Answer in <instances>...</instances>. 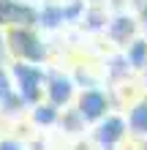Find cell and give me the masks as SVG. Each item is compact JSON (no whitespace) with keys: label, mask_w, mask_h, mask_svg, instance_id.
<instances>
[{"label":"cell","mask_w":147,"mask_h":150,"mask_svg":"<svg viewBox=\"0 0 147 150\" xmlns=\"http://www.w3.org/2000/svg\"><path fill=\"white\" fill-rule=\"evenodd\" d=\"M36 28L38 25H19V28L3 30L6 49L14 60H27V63H44L46 60V47Z\"/></svg>","instance_id":"1"},{"label":"cell","mask_w":147,"mask_h":150,"mask_svg":"<svg viewBox=\"0 0 147 150\" xmlns=\"http://www.w3.org/2000/svg\"><path fill=\"white\" fill-rule=\"evenodd\" d=\"M11 76L16 85V93L27 101V107L46 101V71L41 68V63H27V60H14L11 63Z\"/></svg>","instance_id":"2"},{"label":"cell","mask_w":147,"mask_h":150,"mask_svg":"<svg viewBox=\"0 0 147 150\" xmlns=\"http://www.w3.org/2000/svg\"><path fill=\"white\" fill-rule=\"evenodd\" d=\"M128 134H131V131H128V117L109 112L103 120L96 123V128H93V142L101 150H115L117 145L125 142Z\"/></svg>","instance_id":"3"},{"label":"cell","mask_w":147,"mask_h":150,"mask_svg":"<svg viewBox=\"0 0 147 150\" xmlns=\"http://www.w3.org/2000/svg\"><path fill=\"white\" fill-rule=\"evenodd\" d=\"M76 109L84 115L87 123H98L112 112V96L98 85L84 87V90L76 93Z\"/></svg>","instance_id":"4"},{"label":"cell","mask_w":147,"mask_h":150,"mask_svg":"<svg viewBox=\"0 0 147 150\" xmlns=\"http://www.w3.org/2000/svg\"><path fill=\"white\" fill-rule=\"evenodd\" d=\"M19 25H38V6L30 0H0V30Z\"/></svg>","instance_id":"5"},{"label":"cell","mask_w":147,"mask_h":150,"mask_svg":"<svg viewBox=\"0 0 147 150\" xmlns=\"http://www.w3.org/2000/svg\"><path fill=\"white\" fill-rule=\"evenodd\" d=\"M103 33H106V38L112 44H117V47L125 49L134 38H139V19L131 16V14H117L115 19H109Z\"/></svg>","instance_id":"6"},{"label":"cell","mask_w":147,"mask_h":150,"mask_svg":"<svg viewBox=\"0 0 147 150\" xmlns=\"http://www.w3.org/2000/svg\"><path fill=\"white\" fill-rule=\"evenodd\" d=\"M46 101H52L55 107H68L71 101H76V85L71 76L60 74V71H49L46 76Z\"/></svg>","instance_id":"7"},{"label":"cell","mask_w":147,"mask_h":150,"mask_svg":"<svg viewBox=\"0 0 147 150\" xmlns=\"http://www.w3.org/2000/svg\"><path fill=\"white\" fill-rule=\"evenodd\" d=\"M60 107H55L52 101H41L36 104V107H30V120H33V126H38V128H49V126H57L60 123Z\"/></svg>","instance_id":"8"},{"label":"cell","mask_w":147,"mask_h":150,"mask_svg":"<svg viewBox=\"0 0 147 150\" xmlns=\"http://www.w3.org/2000/svg\"><path fill=\"white\" fill-rule=\"evenodd\" d=\"M128 117V131H131L134 137H144L147 139V96L142 101H136L131 109L125 112Z\"/></svg>","instance_id":"9"},{"label":"cell","mask_w":147,"mask_h":150,"mask_svg":"<svg viewBox=\"0 0 147 150\" xmlns=\"http://www.w3.org/2000/svg\"><path fill=\"white\" fill-rule=\"evenodd\" d=\"M125 60L134 71H144L147 68V36L144 38H134L125 47Z\"/></svg>","instance_id":"10"},{"label":"cell","mask_w":147,"mask_h":150,"mask_svg":"<svg viewBox=\"0 0 147 150\" xmlns=\"http://www.w3.org/2000/svg\"><path fill=\"white\" fill-rule=\"evenodd\" d=\"M65 16H63V3H44L38 6V28L52 30L57 25H63Z\"/></svg>","instance_id":"11"},{"label":"cell","mask_w":147,"mask_h":150,"mask_svg":"<svg viewBox=\"0 0 147 150\" xmlns=\"http://www.w3.org/2000/svg\"><path fill=\"white\" fill-rule=\"evenodd\" d=\"M57 126L63 128L65 134H82L84 126H87V120H84V115L74 107V109H63L60 112V123Z\"/></svg>","instance_id":"12"},{"label":"cell","mask_w":147,"mask_h":150,"mask_svg":"<svg viewBox=\"0 0 147 150\" xmlns=\"http://www.w3.org/2000/svg\"><path fill=\"white\" fill-rule=\"evenodd\" d=\"M0 150H27L19 139H0Z\"/></svg>","instance_id":"13"},{"label":"cell","mask_w":147,"mask_h":150,"mask_svg":"<svg viewBox=\"0 0 147 150\" xmlns=\"http://www.w3.org/2000/svg\"><path fill=\"white\" fill-rule=\"evenodd\" d=\"M139 19H142V22L147 25V0H144V6L139 8Z\"/></svg>","instance_id":"14"},{"label":"cell","mask_w":147,"mask_h":150,"mask_svg":"<svg viewBox=\"0 0 147 150\" xmlns=\"http://www.w3.org/2000/svg\"><path fill=\"white\" fill-rule=\"evenodd\" d=\"M139 150H147V139H144V145H142V147H139Z\"/></svg>","instance_id":"15"},{"label":"cell","mask_w":147,"mask_h":150,"mask_svg":"<svg viewBox=\"0 0 147 150\" xmlns=\"http://www.w3.org/2000/svg\"><path fill=\"white\" fill-rule=\"evenodd\" d=\"M144 36H147V25H144Z\"/></svg>","instance_id":"16"},{"label":"cell","mask_w":147,"mask_h":150,"mask_svg":"<svg viewBox=\"0 0 147 150\" xmlns=\"http://www.w3.org/2000/svg\"><path fill=\"white\" fill-rule=\"evenodd\" d=\"M144 76H147V68H144Z\"/></svg>","instance_id":"17"}]
</instances>
